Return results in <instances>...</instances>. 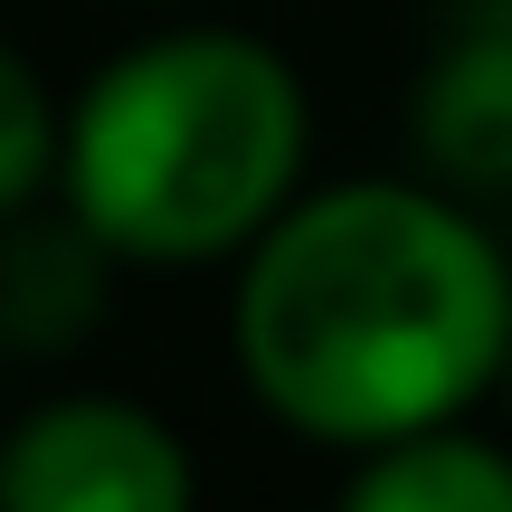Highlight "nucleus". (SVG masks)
<instances>
[{
	"label": "nucleus",
	"instance_id": "39448f33",
	"mask_svg": "<svg viewBox=\"0 0 512 512\" xmlns=\"http://www.w3.org/2000/svg\"><path fill=\"white\" fill-rule=\"evenodd\" d=\"M342 503H361V512H512V456L484 437H456V418L408 427V437L361 446Z\"/></svg>",
	"mask_w": 512,
	"mask_h": 512
},
{
	"label": "nucleus",
	"instance_id": "f257e3e1",
	"mask_svg": "<svg viewBox=\"0 0 512 512\" xmlns=\"http://www.w3.org/2000/svg\"><path fill=\"white\" fill-rule=\"evenodd\" d=\"M503 342V247L408 181H351L256 228L238 370L285 427L323 446L446 427L503 380Z\"/></svg>",
	"mask_w": 512,
	"mask_h": 512
},
{
	"label": "nucleus",
	"instance_id": "20e7f679",
	"mask_svg": "<svg viewBox=\"0 0 512 512\" xmlns=\"http://www.w3.org/2000/svg\"><path fill=\"white\" fill-rule=\"evenodd\" d=\"M418 152L465 190H512V29H475L427 67Z\"/></svg>",
	"mask_w": 512,
	"mask_h": 512
},
{
	"label": "nucleus",
	"instance_id": "7ed1b4c3",
	"mask_svg": "<svg viewBox=\"0 0 512 512\" xmlns=\"http://www.w3.org/2000/svg\"><path fill=\"white\" fill-rule=\"evenodd\" d=\"M0 503L10 512H181L190 456L152 408L57 399L0 437Z\"/></svg>",
	"mask_w": 512,
	"mask_h": 512
},
{
	"label": "nucleus",
	"instance_id": "f03ea898",
	"mask_svg": "<svg viewBox=\"0 0 512 512\" xmlns=\"http://www.w3.org/2000/svg\"><path fill=\"white\" fill-rule=\"evenodd\" d=\"M304 171V86L266 38L181 29L114 57L67 114L57 181L95 247L143 266L247 247Z\"/></svg>",
	"mask_w": 512,
	"mask_h": 512
},
{
	"label": "nucleus",
	"instance_id": "423d86ee",
	"mask_svg": "<svg viewBox=\"0 0 512 512\" xmlns=\"http://www.w3.org/2000/svg\"><path fill=\"white\" fill-rule=\"evenodd\" d=\"M57 143H67V124H57L48 86H38V67L0 38V219L10 209H29L38 190H48L57 171Z\"/></svg>",
	"mask_w": 512,
	"mask_h": 512
},
{
	"label": "nucleus",
	"instance_id": "0eeeda50",
	"mask_svg": "<svg viewBox=\"0 0 512 512\" xmlns=\"http://www.w3.org/2000/svg\"><path fill=\"white\" fill-rule=\"evenodd\" d=\"M494 389H503V408H512V342H503V380H494Z\"/></svg>",
	"mask_w": 512,
	"mask_h": 512
}]
</instances>
